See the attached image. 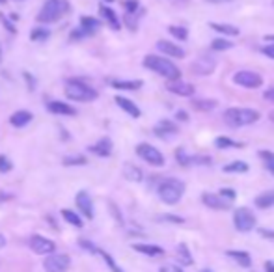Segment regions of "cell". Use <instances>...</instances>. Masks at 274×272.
Here are the masks:
<instances>
[{"label":"cell","mask_w":274,"mask_h":272,"mask_svg":"<svg viewBox=\"0 0 274 272\" xmlns=\"http://www.w3.org/2000/svg\"><path fill=\"white\" fill-rule=\"evenodd\" d=\"M125 9H127V13H136L138 0H125Z\"/></svg>","instance_id":"ee69618b"},{"label":"cell","mask_w":274,"mask_h":272,"mask_svg":"<svg viewBox=\"0 0 274 272\" xmlns=\"http://www.w3.org/2000/svg\"><path fill=\"white\" fill-rule=\"evenodd\" d=\"M269 119H271V121H273V123H274V110L269 112Z\"/></svg>","instance_id":"db71d44e"},{"label":"cell","mask_w":274,"mask_h":272,"mask_svg":"<svg viewBox=\"0 0 274 272\" xmlns=\"http://www.w3.org/2000/svg\"><path fill=\"white\" fill-rule=\"evenodd\" d=\"M177 119H179V121H187V119H189V116H187V112H183V110L177 112Z\"/></svg>","instance_id":"681fc988"},{"label":"cell","mask_w":274,"mask_h":272,"mask_svg":"<svg viewBox=\"0 0 274 272\" xmlns=\"http://www.w3.org/2000/svg\"><path fill=\"white\" fill-rule=\"evenodd\" d=\"M4 246H6V237L0 233V248H4Z\"/></svg>","instance_id":"f5cc1de1"},{"label":"cell","mask_w":274,"mask_h":272,"mask_svg":"<svg viewBox=\"0 0 274 272\" xmlns=\"http://www.w3.org/2000/svg\"><path fill=\"white\" fill-rule=\"evenodd\" d=\"M166 90L175 95H181V97H192L194 95V86L181 82V80H170L166 84Z\"/></svg>","instance_id":"9a60e30c"},{"label":"cell","mask_w":274,"mask_h":272,"mask_svg":"<svg viewBox=\"0 0 274 272\" xmlns=\"http://www.w3.org/2000/svg\"><path fill=\"white\" fill-rule=\"evenodd\" d=\"M62 216H64V220H66L67 224H71V226H75V228H82L84 226L82 220H80V216L77 213H73V211H69V209H64V211H62Z\"/></svg>","instance_id":"1f68e13d"},{"label":"cell","mask_w":274,"mask_h":272,"mask_svg":"<svg viewBox=\"0 0 274 272\" xmlns=\"http://www.w3.org/2000/svg\"><path fill=\"white\" fill-rule=\"evenodd\" d=\"M177 255H179V261H181L183 265H192L194 263V259H192L189 248H187V244H183V242L177 246Z\"/></svg>","instance_id":"836d02e7"},{"label":"cell","mask_w":274,"mask_h":272,"mask_svg":"<svg viewBox=\"0 0 274 272\" xmlns=\"http://www.w3.org/2000/svg\"><path fill=\"white\" fill-rule=\"evenodd\" d=\"M86 157L84 155H69V157H64V164L66 166H84L86 164Z\"/></svg>","instance_id":"e575fe53"},{"label":"cell","mask_w":274,"mask_h":272,"mask_svg":"<svg viewBox=\"0 0 274 272\" xmlns=\"http://www.w3.org/2000/svg\"><path fill=\"white\" fill-rule=\"evenodd\" d=\"M123 175L129 179V181H134V183H140L142 177H144V175H142V170L140 168H136L134 164H125Z\"/></svg>","instance_id":"83f0119b"},{"label":"cell","mask_w":274,"mask_h":272,"mask_svg":"<svg viewBox=\"0 0 274 272\" xmlns=\"http://www.w3.org/2000/svg\"><path fill=\"white\" fill-rule=\"evenodd\" d=\"M215 145L218 149H230V147H235V149H241L242 144L241 142H235L232 138H226V136H220L215 140Z\"/></svg>","instance_id":"4dcf8cb0"},{"label":"cell","mask_w":274,"mask_h":272,"mask_svg":"<svg viewBox=\"0 0 274 272\" xmlns=\"http://www.w3.org/2000/svg\"><path fill=\"white\" fill-rule=\"evenodd\" d=\"M114 101H116L117 106H119L121 110L127 112V114H129L131 118H134V119L140 118V108H138V106H136V104H134L131 99H125V97H121V95H117Z\"/></svg>","instance_id":"ac0fdd59"},{"label":"cell","mask_w":274,"mask_h":272,"mask_svg":"<svg viewBox=\"0 0 274 272\" xmlns=\"http://www.w3.org/2000/svg\"><path fill=\"white\" fill-rule=\"evenodd\" d=\"M258 155L261 157V161H263L267 170L274 175V153H271V151H259Z\"/></svg>","instance_id":"d590c367"},{"label":"cell","mask_w":274,"mask_h":272,"mask_svg":"<svg viewBox=\"0 0 274 272\" xmlns=\"http://www.w3.org/2000/svg\"><path fill=\"white\" fill-rule=\"evenodd\" d=\"M136 155L151 166H162L164 164V155L151 144H138L136 145Z\"/></svg>","instance_id":"52a82bcc"},{"label":"cell","mask_w":274,"mask_h":272,"mask_svg":"<svg viewBox=\"0 0 274 272\" xmlns=\"http://www.w3.org/2000/svg\"><path fill=\"white\" fill-rule=\"evenodd\" d=\"M211 49L213 51H230V49H233V43L230 41V39H224V37H216V39H213V43H211Z\"/></svg>","instance_id":"d6a6232c"},{"label":"cell","mask_w":274,"mask_h":272,"mask_svg":"<svg viewBox=\"0 0 274 272\" xmlns=\"http://www.w3.org/2000/svg\"><path fill=\"white\" fill-rule=\"evenodd\" d=\"M110 86L116 90H140L144 82L142 80H110Z\"/></svg>","instance_id":"cb8c5ba5"},{"label":"cell","mask_w":274,"mask_h":272,"mask_svg":"<svg viewBox=\"0 0 274 272\" xmlns=\"http://www.w3.org/2000/svg\"><path fill=\"white\" fill-rule=\"evenodd\" d=\"M233 224H235L237 231H241V233L252 231L256 228V214L252 213L250 209H246V207H239L233 213Z\"/></svg>","instance_id":"8992f818"},{"label":"cell","mask_w":274,"mask_h":272,"mask_svg":"<svg viewBox=\"0 0 274 272\" xmlns=\"http://www.w3.org/2000/svg\"><path fill=\"white\" fill-rule=\"evenodd\" d=\"M226 255L232 257L233 261H237L241 267H250V265H252V257H250L248 252H242V250H228Z\"/></svg>","instance_id":"603a6c76"},{"label":"cell","mask_w":274,"mask_h":272,"mask_svg":"<svg viewBox=\"0 0 274 272\" xmlns=\"http://www.w3.org/2000/svg\"><path fill=\"white\" fill-rule=\"evenodd\" d=\"M90 151L95 153L97 157H108L112 153V140L110 138H101L97 144L90 145Z\"/></svg>","instance_id":"d6986e66"},{"label":"cell","mask_w":274,"mask_h":272,"mask_svg":"<svg viewBox=\"0 0 274 272\" xmlns=\"http://www.w3.org/2000/svg\"><path fill=\"white\" fill-rule=\"evenodd\" d=\"M201 272H213V271H207V269H205V271H201Z\"/></svg>","instance_id":"91938a15"},{"label":"cell","mask_w":274,"mask_h":272,"mask_svg":"<svg viewBox=\"0 0 274 272\" xmlns=\"http://www.w3.org/2000/svg\"><path fill=\"white\" fill-rule=\"evenodd\" d=\"M66 97L71 99V101H78V102H88L97 99V92L90 88L88 84H84L80 80H67L66 86Z\"/></svg>","instance_id":"5b68a950"},{"label":"cell","mask_w":274,"mask_h":272,"mask_svg":"<svg viewBox=\"0 0 274 272\" xmlns=\"http://www.w3.org/2000/svg\"><path fill=\"white\" fill-rule=\"evenodd\" d=\"M168 32H170V35H174L175 39H181V41L189 37L187 28H183V26H170V28H168Z\"/></svg>","instance_id":"f35d334b"},{"label":"cell","mask_w":274,"mask_h":272,"mask_svg":"<svg viewBox=\"0 0 274 272\" xmlns=\"http://www.w3.org/2000/svg\"><path fill=\"white\" fill-rule=\"evenodd\" d=\"M175 159H177V162H179L181 166H191L192 164V157L191 155H187L185 147H179V149L175 151Z\"/></svg>","instance_id":"8d00e7d4"},{"label":"cell","mask_w":274,"mask_h":272,"mask_svg":"<svg viewBox=\"0 0 274 272\" xmlns=\"http://www.w3.org/2000/svg\"><path fill=\"white\" fill-rule=\"evenodd\" d=\"M201 202L207 205L209 209H215V211H228V209H232L230 202H226L224 198H220L218 194H213V192H203L201 194Z\"/></svg>","instance_id":"7c38bea8"},{"label":"cell","mask_w":274,"mask_h":272,"mask_svg":"<svg viewBox=\"0 0 274 272\" xmlns=\"http://www.w3.org/2000/svg\"><path fill=\"white\" fill-rule=\"evenodd\" d=\"M144 66L151 71L158 73L160 77L168 78V80H179L181 77V71L175 66L174 62H170L168 58H160V56H155V54H148L144 58Z\"/></svg>","instance_id":"6da1fadb"},{"label":"cell","mask_w":274,"mask_h":272,"mask_svg":"<svg viewBox=\"0 0 274 272\" xmlns=\"http://www.w3.org/2000/svg\"><path fill=\"white\" fill-rule=\"evenodd\" d=\"M157 49L160 52L168 54V56H172V58H185V51H183L181 47L172 41H166V39H158Z\"/></svg>","instance_id":"2e32d148"},{"label":"cell","mask_w":274,"mask_h":272,"mask_svg":"<svg viewBox=\"0 0 274 272\" xmlns=\"http://www.w3.org/2000/svg\"><path fill=\"white\" fill-rule=\"evenodd\" d=\"M218 196H220V198H224L226 202H230V204H232L233 200L237 198V192H235L233 188H222V190L218 192Z\"/></svg>","instance_id":"60d3db41"},{"label":"cell","mask_w":274,"mask_h":272,"mask_svg":"<svg viewBox=\"0 0 274 272\" xmlns=\"http://www.w3.org/2000/svg\"><path fill=\"white\" fill-rule=\"evenodd\" d=\"M99 28H101V23L95 17H82L80 19V28H78V30H80L84 35L95 34Z\"/></svg>","instance_id":"44dd1931"},{"label":"cell","mask_w":274,"mask_h":272,"mask_svg":"<svg viewBox=\"0 0 274 272\" xmlns=\"http://www.w3.org/2000/svg\"><path fill=\"white\" fill-rule=\"evenodd\" d=\"M224 171L226 173H244V171H248V164L242 161H233L230 164H226Z\"/></svg>","instance_id":"f546056e"},{"label":"cell","mask_w":274,"mask_h":272,"mask_svg":"<svg viewBox=\"0 0 274 272\" xmlns=\"http://www.w3.org/2000/svg\"><path fill=\"white\" fill-rule=\"evenodd\" d=\"M71 265L69 255L66 254H50L47 255V259L43 261V269L47 272H66Z\"/></svg>","instance_id":"9c48e42d"},{"label":"cell","mask_w":274,"mask_h":272,"mask_svg":"<svg viewBox=\"0 0 274 272\" xmlns=\"http://www.w3.org/2000/svg\"><path fill=\"white\" fill-rule=\"evenodd\" d=\"M99 11H101V15H103V19L110 25L112 30H119V28H121V23H119V19H117V15L112 9L107 8V6H99Z\"/></svg>","instance_id":"7402d4cb"},{"label":"cell","mask_w":274,"mask_h":272,"mask_svg":"<svg viewBox=\"0 0 274 272\" xmlns=\"http://www.w3.org/2000/svg\"><path fill=\"white\" fill-rule=\"evenodd\" d=\"M261 52L265 54V56H269L271 60H274V45L271 43V45H265L263 49H261Z\"/></svg>","instance_id":"bcb514c9"},{"label":"cell","mask_w":274,"mask_h":272,"mask_svg":"<svg viewBox=\"0 0 274 272\" xmlns=\"http://www.w3.org/2000/svg\"><path fill=\"white\" fill-rule=\"evenodd\" d=\"M158 192V198L168 205H175L179 200L183 198V192H185V185H183V181L179 179H164V181H160V185L157 188Z\"/></svg>","instance_id":"3957f363"},{"label":"cell","mask_w":274,"mask_h":272,"mask_svg":"<svg viewBox=\"0 0 274 272\" xmlns=\"http://www.w3.org/2000/svg\"><path fill=\"white\" fill-rule=\"evenodd\" d=\"M233 82L242 86V88H248V90H256V88H259V86L263 84V78H261V75L256 73V71H246V69H242V71H237V73L233 75Z\"/></svg>","instance_id":"ba28073f"},{"label":"cell","mask_w":274,"mask_h":272,"mask_svg":"<svg viewBox=\"0 0 274 272\" xmlns=\"http://www.w3.org/2000/svg\"><path fill=\"white\" fill-rule=\"evenodd\" d=\"M133 248L136 250V252L146 254V255H151V257L164 254V250H162L160 246H157V244H133Z\"/></svg>","instance_id":"484cf974"},{"label":"cell","mask_w":274,"mask_h":272,"mask_svg":"<svg viewBox=\"0 0 274 272\" xmlns=\"http://www.w3.org/2000/svg\"><path fill=\"white\" fill-rule=\"evenodd\" d=\"M216 104H218V101H215V99H196V101H192V106L199 112L213 110V108H216Z\"/></svg>","instance_id":"f1b7e54d"},{"label":"cell","mask_w":274,"mask_h":272,"mask_svg":"<svg viewBox=\"0 0 274 272\" xmlns=\"http://www.w3.org/2000/svg\"><path fill=\"white\" fill-rule=\"evenodd\" d=\"M11 168H13V164L9 162L8 157L6 155H0V171L2 173H8V171H11Z\"/></svg>","instance_id":"b9f144b4"},{"label":"cell","mask_w":274,"mask_h":272,"mask_svg":"<svg viewBox=\"0 0 274 272\" xmlns=\"http://www.w3.org/2000/svg\"><path fill=\"white\" fill-rule=\"evenodd\" d=\"M259 119V112L254 108H228L224 112V121L230 127L252 125Z\"/></svg>","instance_id":"7a4b0ae2"},{"label":"cell","mask_w":274,"mask_h":272,"mask_svg":"<svg viewBox=\"0 0 274 272\" xmlns=\"http://www.w3.org/2000/svg\"><path fill=\"white\" fill-rule=\"evenodd\" d=\"M153 133H155V136L162 138V140H170V138H174L177 135V125L174 121H170V119H160L153 127Z\"/></svg>","instance_id":"4fadbf2b"},{"label":"cell","mask_w":274,"mask_h":272,"mask_svg":"<svg viewBox=\"0 0 274 272\" xmlns=\"http://www.w3.org/2000/svg\"><path fill=\"white\" fill-rule=\"evenodd\" d=\"M209 28H213L215 32L224 35H237L239 34V28L233 25H222V23H209Z\"/></svg>","instance_id":"4316f807"},{"label":"cell","mask_w":274,"mask_h":272,"mask_svg":"<svg viewBox=\"0 0 274 272\" xmlns=\"http://www.w3.org/2000/svg\"><path fill=\"white\" fill-rule=\"evenodd\" d=\"M75 204L78 207V211L86 216V218H93V204H91V198L86 190H80L75 198Z\"/></svg>","instance_id":"5bb4252c"},{"label":"cell","mask_w":274,"mask_h":272,"mask_svg":"<svg viewBox=\"0 0 274 272\" xmlns=\"http://www.w3.org/2000/svg\"><path fill=\"white\" fill-rule=\"evenodd\" d=\"M69 11V2L67 0H47L43 4L41 11L38 15L39 23H56L58 19H62Z\"/></svg>","instance_id":"277c9868"},{"label":"cell","mask_w":274,"mask_h":272,"mask_svg":"<svg viewBox=\"0 0 274 272\" xmlns=\"http://www.w3.org/2000/svg\"><path fill=\"white\" fill-rule=\"evenodd\" d=\"M107 2H114V0H107Z\"/></svg>","instance_id":"94428289"},{"label":"cell","mask_w":274,"mask_h":272,"mask_svg":"<svg viewBox=\"0 0 274 272\" xmlns=\"http://www.w3.org/2000/svg\"><path fill=\"white\" fill-rule=\"evenodd\" d=\"M216 68V60L213 56H209V54H203V56H199L196 58V62L192 64V71L196 73V75H211Z\"/></svg>","instance_id":"8fae6325"},{"label":"cell","mask_w":274,"mask_h":272,"mask_svg":"<svg viewBox=\"0 0 274 272\" xmlns=\"http://www.w3.org/2000/svg\"><path fill=\"white\" fill-rule=\"evenodd\" d=\"M265 271L267 272H274V263H273V261H267V263H265Z\"/></svg>","instance_id":"f907efd6"},{"label":"cell","mask_w":274,"mask_h":272,"mask_svg":"<svg viewBox=\"0 0 274 272\" xmlns=\"http://www.w3.org/2000/svg\"><path fill=\"white\" fill-rule=\"evenodd\" d=\"M0 4H6V0H0Z\"/></svg>","instance_id":"680465c9"},{"label":"cell","mask_w":274,"mask_h":272,"mask_svg":"<svg viewBox=\"0 0 274 272\" xmlns=\"http://www.w3.org/2000/svg\"><path fill=\"white\" fill-rule=\"evenodd\" d=\"M80 246H82L84 250L91 252V254H97V248L93 246V242H90V240H80Z\"/></svg>","instance_id":"f6af8a7d"},{"label":"cell","mask_w":274,"mask_h":272,"mask_svg":"<svg viewBox=\"0 0 274 272\" xmlns=\"http://www.w3.org/2000/svg\"><path fill=\"white\" fill-rule=\"evenodd\" d=\"M0 62H2V49H0Z\"/></svg>","instance_id":"6f0895ef"},{"label":"cell","mask_w":274,"mask_h":272,"mask_svg":"<svg viewBox=\"0 0 274 272\" xmlns=\"http://www.w3.org/2000/svg\"><path fill=\"white\" fill-rule=\"evenodd\" d=\"M265 41H267V43H273V45H274V34L265 35Z\"/></svg>","instance_id":"816d5d0a"},{"label":"cell","mask_w":274,"mask_h":272,"mask_svg":"<svg viewBox=\"0 0 274 272\" xmlns=\"http://www.w3.org/2000/svg\"><path fill=\"white\" fill-rule=\"evenodd\" d=\"M158 220L172 222V224H183L185 218H181V216H175V214H160V216H158Z\"/></svg>","instance_id":"7bdbcfd3"},{"label":"cell","mask_w":274,"mask_h":272,"mask_svg":"<svg viewBox=\"0 0 274 272\" xmlns=\"http://www.w3.org/2000/svg\"><path fill=\"white\" fill-rule=\"evenodd\" d=\"M49 35L50 32L47 28H36V30H32V34H30V39L32 41H45Z\"/></svg>","instance_id":"ab89813d"},{"label":"cell","mask_w":274,"mask_h":272,"mask_svg":"<svg viewBox=\"0 0 274 272\" xmlns=\"http://www.w3.org/2000/svg\"><path fill=\"white\" fill-rule=\"evenodd\" d=\"M207 2H215V4H218V2H228V0H207Z\"/></svg>","instance_id":"11a10c76"},{"label":"cell","mask_w":274,"mask_h":272,"mask_svg":"<svg viewBox=\"0 0 274 272\" xmlns=\"http://www.w3.org/2000/svg\"><path fill=\"white\" fill-rule=\"evenodd\" d=\"M32 114L28 110H17L11 114V118H9V123L13 125V127H25V125H28L30 121H32Z\"/></svg>","instance_id":"ffe728a7"},{"label":"cell","mask_w":274,"mask_h":272,"mask_svg":"<svg viewBox=\"0 0 274 272\" xmlns=\"http://www.w3.org/2000/svg\"><path fill=\"white\" fill-rule=\"evenodd\" d=\"M172 272H183V271L179 269V267H174V269H172Z\"/></svg>","instance_id":"9f6ffc18"},{"label":"cell","mask_w":274,"mask_h":272,"mask_svg":"<svg viewBox=\"0 0 274 272\" xmlns=\"http://www.w3.org/2000/svg\"><path fill=\"white\" fill-rule=\"evenodd\" d=\"M47 108H49V112L58 114V116H75L77 114V110L71 106V104L62 102V101H50L49 104H47Z\"/></svg>","instance_id":"e0dca14e"},{"label":"cell","mask_w":274,"mask_h":272,"mask_svg":"<svg viewBox=\"0 0 274 272\" xmlns=\"http://www.w3.org/2000/svg\"><path fill=\"white\" fill-rule=\"evenodd\" d=\"M97 254H99L101 257L105 259V263H107L108 267H110V271H112V272H123V271H121V269H119V267L116 265V261L112 259V255H110V254H107V252H103V250H99V248H97Z\"/></svg>","instance_id":"74e56055"},{"label":"cell","mask_w":274,"mask_h":272,"mask_svg":"<svg viewBox=\"0 0 274 272\" xmlns=\"http://www.w3.org/2000/svg\"><path fill=\"white\" fill-rule=\"evenodd\" d=\"M30 248H32V252H36L38 255H50L56 250V244L47 237L32 235V237H30Z\"/></svg>","instance_id":"30bf717a"},{"label":"cell","mask_w":274,"mask_h":272,"mask_svg":"<svg viewBox=\"0 0 274 272\" xmlns=\"http://www.w3.org/2000/svg\"><path fill=\"white\" fill-rule=\"evenodd\" d=\"M254 204H256V207H259V209H269V207H273L274 205V190H269V192L259 194L258 198L254 200Z\"/></svg>","instance_id":"d4e9b609"},{"label":"cell","mask_w":274,"mask_h":272,"mask_svg":"<svg viewBox=\"0 0 274 272\" xmlns=\"http://www.w3.org/2000/svg\"><path fill=\"white\" fill-rule=\"evenodd\" d=\"M265 99H267V101L274 102V86H271V88H269V90L265 92Z\"/></svg>","instance_id":"c3c4849f"},{"label":"cell","mask_w":274,"mask_h":272,"mask_svg":"<svg viewBox=\"0 0 274 272\" xmlns=\"http://www.w3.org/2000/svg\"><path fill=\"white\" fill-rule=\"evenodd\" d=\"M259 235H261V237H265V238H273L274 240V231H271V230L261 228V230H259Z\"/></svg>","instance_id":"7dc6e473"}]
</instances>
